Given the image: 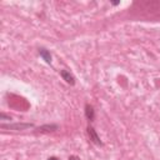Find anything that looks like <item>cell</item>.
Segmentation results:
<instances>
[{"mask_svg": "<svg viewBox=\"0 0 160 160\" xmlns=\"http://www.w3.org/2000/svg\"><path fill=\"white\" fill-rule=\"evenodd\" d=\"M85 116H86V119H88L89 121H92L94 118H95V110H94V108H92L91 105H89V104L85 105Z\"/></svg>", "mask_w": 160, "mask_h": 160, "instance_id": "6", "label": "cell"}, {"mask_svg": "<svg viewBox=\"0 0 160 160\" xmlns=\"http://www.w3.org/2000/svg\"><path fill=\"white\" fill-rule=\"evenodd\" d=\"M60 76L62 78V80H65L66 84H69V85H75V78L72 76V74H70V71H68V70H61V71H60Z\"/></svg>", "mask_w": 160, "mask_h": 160, "instance_id": "4", "label": "cell"}, {"mask_svg": "<svg viewBox=\"0 0 160 160\" xmlns=\"http://www.w3.org/2000/svg\"><path fill=\"white\" fill-rule=\"evenodd\" d=\"M86 132H88L89 139H90V141H91L92 144H95V145H98V146H102V141H101L100 136L98 135L96 130H95L92 126H90V125H89V126L86 128Z\"/></svg>", "mask_w": 160, "mask_h": 160, "instance_id": "1", "label": "cell"}, {"mask_svg": "<svg viewBox=\"0 0 160 160\" xmlns=\"http://www.w3.org/2000/svg\"><path fill=\"white\" fill-rule=\"evenodd\" d=\"M58 129H59V126L55 125V124H46V125H41V126H39V128L35 130V132H40V134H50V132L56 131Z\"/></svg>", "mask_w": 160, "mask_h": 160, "instance_id": "3", "label": "cell"}, {"mask_svg": "<svg viewBox=\"0 0 160 160\" xmlns=\"http://www.w3.org/2000/svg\"><path fill=\"white\" fill-rule=\"evenodd\" d=\"M0 119H4V120H11V116H8V115H5V114H0Z\"/></svg>", "mask_w": 160, "mask_h": 160, "instance_id": "7", "label": "cell"}, {"mask_svg": "<svg viewBox=\"0 0 160 160\" xmlns=\"http://www.w3.org/2000/svg\"><path fill=\"white\" fill-rule=\"evenodd\" d=\"M2 129H9V130H26L29 128H32V124H28V122H16V124H1L0 125Z\"/></svg>", "mask_w": 160, "mask_h": 160, "instance_id": "2", "label": "cell"}, {"mask_svg": "<svg viewBox=\"0 0 160 160\" xmlns=\"http://www.w3.org/2000/svg\"><path fill=\"white\" fill-rule=\"evenodd\" d=\"M48 160H59V159H58L56 156H50V158H49Z\"/></svg>", "mask_w": 160, "mask_h": 160, "instance_id": "9", "label": "cell"}, {"mask_svg": "<svg viewBox=\"0 0 160 160\" xmlns=\"http://www.w3.org/2000/svg\"><path fill=\"white\" fill-rule=\"evenodd\" d=\"M39 55L42 58V60H45L46 64H51V54L49 50H46L45 48H40L39 49Z\"/></svg>", "mask_w": 160, "mask_h": 160, "instance_id": "5", "label": "cell"}, {"mask_svg": "<svg viewBox=\"0 0 160 160\" xmlns=\"http://www.w3.org/2000/svg\"><path fill=\"white\" fill-rule=\"evenodd\" d=\"M69 160H81V159L76 155H71V156H69Z\"/></svg>", "mask_w": 160, "mask_h": 160, "instance_id": "8", "label": "cell"}]
</instances>
